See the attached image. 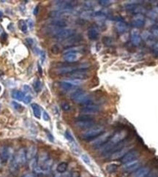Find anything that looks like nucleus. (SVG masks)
Wrapping results in <instances>:
<instances>
[{
	"mask_svg": "<svg viewBox=\"0 0 158 177\" xmlns=\"http://www.w3.org/2000/svg\"><path fill=\"white\" fill-rule=\"evenodd\" d=\"M127 137H128V132L127 130H120L115 132L109 139V141L100 148L101 154L103 155H108L114 147H116L122 141L126 140Z\"/></svg>",
	"mask_w": 158,
	"mask_h": 177,
	"instance_id": "obj_1",
	"label": "nucleus"
},
{
	"mask_svg": "<svg viewBox=\"0 0 158 177\" xmlns=\"http://www.w3.org/2000/svg\"><path fill=\"white\" fill-rule=\"evenodd\" d=\"M70 98L72 101L79 105H89L92 103V99L91 95L87 94L82 89H76L71 94Z\"/></svg>",
	"mask_w": 158,
	"mask_h": 177,
	"instance_id": "obj_2",
	"label": "nucleus"
},
{
	"mask_svg": "<svg viewBox=\"0 0 158 177\" xmlns=\"http://www.w3.org/2000/svg\"><path fill=\"white\" fill-rule=\"evenodd\" d=\"M105 132V127L102 125H94L81 134V138L85 141H93Z\"/></svg>",
	"mask_w": 158,
	"mask_h": 177,
	"instance_id": "obj_3",
	"label": "nucleus"
},
{
	"mask_svg": "<svg viewBox=\"0 0 158 177\" xmlns=\"http://www.w3.org/2000/svg\"><path fill=\"white\" fill-rule=\"evenodd\" d=\"M75 125H76V127L79 128V129L88 130L95 125V121H94L93 118L90 116L89 115L83 114L82 116H78V118H76Z\"/></svg>",
	"mask_w": 158,
	"mask_h": 177,
	"instance_id": "obj_4",
	"label": "nucleus"
},
{
	"mask_svg": "<svg viewBox=\"0 0 158 177\" xmlns=\"http://www.w3.org/2000/svg\"><path fill=\"white\" fill-rule=\"evenodd\" d=\"M112 136L113 135L110 132H103V134L99 136L97 138L92 141V142L91 143V147L94 149H100L103 146H104L109 141V139L111 138Z\"/></svg>",
	"mask_w": 158,
	"mask_h": 177,
	"instance_id": "obj_5",
	"label": "nucleus"
},
{
	"mask_svg": "<svg viewBox=\"0 0 158 177\" xmlns=\"http://www.w3.org/2000/svg\"><path fill=\"white\" fill-rule=\"evenodd\" d=\"M83 40V37L81 35H72L69 38L63 41L62 45L65 48L75 47V46H78L77 45L79 43H81V40Z\"/></svg>",
	"mask_w": 158,
	"mask_h": 177,
	"instance_id": "obj_6",
	"label": "nucleus"
},
{
	"mask_svg": "<svg viewBox=\"0 0 158 177\" xmlns=\"http://www.w3.org/2000/svg\"><path fill=\"white\" fill-rule=\"evenodd\" d=\"M76 34V30L70 28H63L59 30V32L55 35V38L58 40H65L72 35Z\"/></svg>",
	"mask_w": 158,
	"mask_h": 177,
	"instance_id": "obj_7",
	"label": "nucleus"
},
{
	"mask_svg": "<svg viewBox=\"0 0 158 177\" xmlns=\"http://www.w3.org/2000/svg\"><path fill=\"white\" fill-rule=\"evenodd\" d=\"M133 145H127L126 147L122 148V149L117 150V151L113 152V154H111L109 156L110 159L111 160H118V159H122L127 152H129L130 150L133 149Z\"/></svg>",
	"mask_w": 158,
	"mask_h": 177,
	"instance_id": "obj_8",
	"label": "nucleus"
},
{
	"mask_svg": "<svg viewBox=\"0 0 158 177\" xmlns=\"http://www.w3.org/2000/svg\"><path fill=\"white\" fill-rule=\"evenodd\" d=\"M77 4V1H56V7L58 10L69 11Z\"/></svg>",
	"mask_w": 158,
	"mask_h": 177,
	"instance_id": "obj_9",
	"label": "nucleus"
},
{
	"mask_svg": "<svg viewBox=\"0 0 158 177\" xmlns=\"http://www.w3.org/2000/svg\"><path fill=\"white\" fill-rule=\"evenodd\" d=\"M67 76L72 79H77V80L82 81L89 78V74L87 72V70H77L76 71L67 75Z\"/></svg>",
	"mask_w": 158,
	"mask_h": 177,
	"instance_id": "obj_10",
	"label": "nucleus"
},
{
	"mask_svg": "<svg viewBox=\"0 0 158 177\" xmlns=\"http://www.w3.org/2000/svg\"><path fill=\"white\" fill-rule=\"evenodd\" d=\"M145 24H146V19L144 15L141 13L136 14L133 18L131 21V25L136 29H140L144 27Z\"/></svg>",
	"mask_w": 158,
	"mask_h": 177,
	"instance_id": "obj_11",
	"label": "nucleus"
},
{
	"mask_svg": "<svg viewBox=\"0 0 158 177\" xmlns=\"http://www.w3.org/2000/svg\"><path fill=\"white\" fill-rule=\"evenodd\" d=\"M140 152L137 149H132L129 152L125 154V155L123 157L121 160V162L122 163H125L131 162V161H133L135 160H137L138 158V157L140 156Z\"/></svg>",
	"mask_w": 158,
	"mask_h": 177,
	"instance_id": "obj_12",
	"label": "nucleus"
},
{
	"mask_svg": "<svg viewBox=\"0 0 158 177\" xmlns=\"http://www.w3.org/2000/svg\"><path fill=\"white\" fill-rule=\"evenodd\" d=\"M100 110V108L98 105H94V104H89V105H83L81 108V112L85 115L95 114Z\"/></svg>",
	"mask_w": 158,
	"mask_h": 177,
	"instance_id": "obj_13",
	"label": "nucleus"
},
{
	"mask_svg": "<svg viewBox=\"0 0 158 177\" xmlns=\"http://www.w3.org/2000/svg\"><path fill=\"white\" fill-rule=\"evenodd\" d=\"M78 69V66H63V67L57 68L55 70V72L59 76H67Z\"/></svg>",
	"mask_w": 158,
	"mask_h": 177,
	"instance_id": "obj_14",
	"label": "nucleus"
},
{
	"mask_svg": "<svg viewBox=\"0 0 158 177\" xmlns=\"http://www.w3.org/2000/svg\"><path fill=\"white\" fill-rule=\"evenodd\" d=\"M140 165H141V163L139 160H135L131 161V162L125 163V164L123 165L122 169L126 172H134L139 169Z\"/></svg>",
	"mask_w": 158,
	"mask_h": 177,
	"instance_id": "obj_15",
	"label": "nucleus"
},
{
	"mask_svg": "<svg viewBox=\"0 0 158 177\" xmlns=\"http://www.w3.org/2000/svg\"><path fill=\"white\" fill-rule=\"evenodd\" d=\"M116 25H115V29L116 32L119 34H124L128 30L129 26L126 22H125L123 19L119 18V19L116 20Z\"/></svg>",
	"mask_w": 158,
	"mask_h": 177,
	"instance_id": "obj_16",
	"label": "nucleus"
},
{
	"mask_svg": "<svg viewBox=\"0 0 158 177\" xmlns=\"http://www.w3.org/2000/svg\"><path fill=\"white\" fill-rule=\"evenodd\" d=\"M81 56L80 53L76 52H67L65 53L63 56V59L67 63H74L78 61Z\"/></svg>",
	"mask_w": 158,
	"mask_h": 177,
	"instance_id": "obj_17",
	"label": "nucleus"
},
{
	"mask_svg": "<svg viewBox=\"0 0 158 177\" xmlns=\"http://www.w3.org/2000/svg\"><path fill=\"white\" fill-rule=\"evenodd\" d=\"M130 40H131V43L133 44L134 46H138L140 45L142 41V38H141V35H140V34L138 30H134L133 31H131Z\"/></svg>",
	"mask_w": 158,
	"mask_h": 177,
	"instance_id": "obj_18",
	"label": "nucleus"
},
{
	"mask_svg": "<svg viewBox=\"0 0 158 177\" xmlns=\"http://www.w3.org/2000/svg\"><path fill=\"white\" fill-rule=\"evenodd\" d=\"M15 155L19 165H23L26 163L27 158H26V152L24 148H21L18 150V152H17V154H15Z\"/></svg>",
	"mask_w": 158,
	"mask_h": 177,
	"instance_id": "obj_19",
	"label": "nucleus"
},
{
	"mask_svg": "<svg viewBox=\"0 0 158 177\" xmlns=\"http://www.w3.org/2000/svg\"><path fill=\"white\" fill-rule=\"evenodd\" d=\"M141 38L144 39V40L146 42V43L149 44L152 46L154 44L156 43L155 42V37L152 33H151L149 31H144L141 35Z\"/></svg>",
	"mask_w": 158,
	"mask_h": 177,
	"instance_id": "obj_20",
	"label": "nucleus"
},
{
	"mask_svg": "<svg viewBox=\"0 0 158 177\" xmlns=\"http://www.w3.org/2000/svg\"><path fill=\"white\" fill-rule=\"evenodd\" d=\"M150 172L149 167H142L136 170L131 174L130 177H146Z\"/></svg>",
	"mask_w": 158,
	"mask_h": 177,
	"instance_id": "obj_21",
	"label": "nucleus"
},
{
	"mask_svg": "<svg viewBox=\"0 0 158 177\" xmlns=\"http://www.w3.org/2000/svg\"><path fill=\"white\" fill-rule=\"evenodd\" d=\"M99 35H100V32L99 29L96 26H91L88 29L87 31V36L88 38L91 40H96L98 39Z\"/></svg>",
	"mask_w": 158,
	"mask_h": 177,
	"instance_id": "obj_22",
	"label": "nucleus"
},
{
	"mask_svg": "<svg viewBox=\"0 0 158 177\" xmlns=\"http://www.w3.org/2000/svg\"><path fill=\"white\" fill-rule=\"evenodd\" d=\"M50 25L56 26V27L59 29H63L67 25V21L65 19H61V18L54 19L50 22Z\"/></svg>",
	"mask_w": 158,
	"mask_h": 177,
	"instance_id": "obj_23",
	"label": "nucleus"
},
{
	"mask_svg": "<svg viewBox=\"0 0 158 177\" xmlns=\"http://www.w3.org/2000/svg\"><path fill=\"white\" fill-rule=\"evenodd\" d=\"M10 149L7 147H2L0 149V158L2 159V162H7L10 158Z\"/></svg>",
	"mask_w": 158,
	"mask_h": 177,
	"instance_id": "obj_24",
	"label": "nucleus"
},
{
	"mask_svg": "<svg viewBox=\"0 0 158 177\" xmlns=\"http://www.w3.org/2000/svg\"><path fill=\"white\" fill-rule=\"evenodd\" d=\"M37 152V149L36 146L31 145L28 148L27 151H26V158H27L28 160H31L32 159L35 158Z\"/></svg>",
	"mask_w": 158,
	"mask_h": 177,
	"instance_id": "obj_25",
	"label": "nucleus"
},
{
	"mask_svg": "<svg viewBox=\"0 0 158 177\" xmlns=\"http://www.w3.org/2000/svg\"><path fill=\"white\" fill-rule=\"evenodd\" d=\"M139 4L140 2H129V3L125 4L124 9L128 12H135L136 10L139 9Z\"/></svg>",
	"mask_w": 158,
	"mask_h": 177,
	"instance_id": "obj_26",
	"label": "nucleus"
},
{
	"mask_svg": "<svg viewBox=\"0 0 158 177\" xmlns=\"http://www.w3.org/2000/svg\"><path fill=\"white\" fill-rule=\"evenodd\" d=\"M48 154L47 152H40V154H39L38 157V160H37V165L38 166L41 167L44 163H45L46 161L48 160Z\"/></svg>",
	"mask_w": 158,
	"mask_h": 177,
	"instance_id": "obj_27",
	"label": "nucleus"
},
{
	"mask_svg": "<svg viewBox=\"0 0 158 177\" xmlns=\"http://www.w3.org/2000/svg\"><path fill=\"white\" fill-rule=\"evenodd\" d=\"M59 87H60L63 91H65V92H68V91L73 89V88L76 87H74V86H72V84H70V83H68L67 81H66L65 80L60 81V82L59 83Z\"/></svg>",
	"mask_w": 158,
	"mask_h": 177,
	"instance_id": "obj_28",
	"label": "nucleus"
},
{
	"mask_svg": "<svg viewBox=\"0 0 158 177\" xmlns=\"http://www.w3.org/2000/svg\"><path fill=\"white\" fill-rule=\"evenodd\" d=\"M11 94H12V97L13 99L18 101H23L24 97H25V94L19 90H13Z\"/></svg>",
	"mask_w": 158,
	"mask_h": 177,
	"instance_id": "obj_29",
	"label": "nucleus"
},
{
	"mask_svg": "<svg viewBox=\"0 0 158 177\" xmlns=\"http://www.w3.org/2000/svg\"><path fill=\"white\" fill-rule=\"evenodd\" d=\"M31 107H32L33 114H34L35 118H37L38 119H40L41 109H40V106L36 103H33L32 104V105H31Z\"/></svg>",
	"mask_w": 158,
	"mask_h": 177,
	"instance_id": "obj_30",
	"label": "nucleus"
},
{
	"mask_svg": "<svg viewBox=\"0 0 158 177\" xmlns=\"http://www.w3.org/2000/svg\"><path fill=\"white\" fill-rule=\"evenodd\" d=\"M102 42L105 46L111 47V46L114 45V40L113 37L109 36H105L103 37Z\"/></svg>",
	"mask_w": 158,
	"mask_h": 177,
	"instance_id": "obj_31",
	"label": "nucleus"
},
{
	"mask_svg": "<svg viewBox=\"0 0 158 177\" xmlns=\"http://www.w3.org/2000/svg\"><path fill=\"white\" fill-rule=\"evenodd\" d=\"M18 163L16 158H15V155H13L10 161V170L12 172L17 171L18 169Z\"/></svg>",
	"mask_w": 158,
	"mask_h": 177,
	"instance_id": "obj_32",
	"label": "nucleus"
},
{
	"mask_svg": "<svg viewBox=\"0 0 158 177\" xmlns=\"http://www.w3.org/2000/svg\"><path fill=\"white\" fill-rule=\"evenodd\" d=\"M67 167H68V165L67 163H65V162L60 163L58 165H57L56 171L59 174H63V173H65L66 171H67Z\"/></svg>",
	"mask_w": 158,
	"mask_h": 177,
	"instance_id": "obj_33",
	"label": "nucleus"
},
{
	"mask_svg": "<svg viewBox=\"0 0 158 177\" xmlns=\"http://www.w3.org/2000/svg\"><path fill=\"white\" fill-rule=\"evenodd\" d=\"M117 169H118V165L115 164V163H111V164H108L106 167H105V171L109 174L113 173V172L116 171V170Z\"/></svg>",
	"mask_w": 158,
	"mask_h": 177,
	"instance_id": "obj_34",
	"label": "nucleus"
},
{
	"mask_svg": "<svg viewBox=\"0 0 158 177\" xmlns=\"http://www.w3.org/2000/svg\"><path fill=\"white\" fill-rule=\"evenodd\" d=\"M70 149L72 150V152H73L75 154H80V152H81L80 149H79L78 146L76 143V141H73V142L70 143Z\"/></svg>",
	"mask_w": 158,
	"mask_h": 177,
	"instance_id": "obj_35",
	"label": "nucleus"
},
{
	"mask_svg": "<svg viewBox=\"0 0 158 177\" xmlns=\"http://www.w3.org/2000/svg\"><path fill=\"white\" fill-rule=\"evenodd\" d=\"M33 88H34V90L36 92H40L42 88V83L41 81L39 80V79H35L33 82Z\"/></svg>",
	"mask_w": 158,
	"mask_h": 177,
	"instance_id": "obj_36",
	"label": "nucleus"
},
{
	"mask_svg": "<svg viewBox=\"0 0 158 177\" xmlns=\"http://www.w3.org/2000/svg\"><path fill=\"white\" fill-rule=\"evenodd\" d=\"M18 27L20 30H21V32H23L24 33H26L28 30V26L27 24L24 20H20L18 21Z\"/></svg>",
	"mask_w": 158,
	"mask_h": 177,
	"instance_id": "obj_37",
	"label": "nucleus"
},
{
	"mask_svg": "<svg viewBox=\"0 0 158 177\" xmlns=\"http://www.w3.org/2000/svg\"><path fill=\"white\" fill-rule=\"evenodd\" d=\"M94 13L92 12V10H87V11H84L82 13V18L84 19H91V18L94 17Z\"/></svg>",
	"mask_w": 158,
	"mask_h": 177,
	"instance_id": "obj_38",
	"label": "nucleus"
},
{
	"mask_svg": "<svg viewBox=\"0 0 158 177\" xmlns=\"http://www.w3.org/2000/svg\"><path fill=\"white\" fill-rule=\"evenodd\" d=\"M12 105H13V108L18 112H21L22 110L24 109L23 105H21V104H19L18 103H17V102H15V101L12 102Z\"/></svg>",
	"mask_w": 158,
	"mask_h": 177,
	"instance_id": "obj_39",
	"label": "nucleus"
},
{
	"mask_svg": "<svg viewBox=\"0 0 158 177\" xmlns=\"http://www.w3.org/2000/svg\"><path fill=\"white\" fill-rule=\"evenodd\" d=\"M66 81H67L68 83H70V84H72V86H74V87H78V86L81 85V83H82V81H80V80H77V79H68V80H65Z\"/></svg>",
	"mask_w": 158,
	"mask_h": 177,
	"instance_id": "obj_40",
	"label": "nucleus"
},
{
	"mask_svg": "<svg viewBox=\"0 0 158 177\" xmlns=\"http://www.w3.org/2000/svg\"><path fill=\"white\" fill-rule=\"evenodd\" d=\"M65 136L66 139L69 141V143H71V142H73V141H75L73 136H72L71 132H70L69 130H66L65 132Z\"/></svg>",
	"mask_w": 158,
	"mask_h": 177,
	"instance_id": "obj_41",
	"label": "nucleus"
},
{
	"mask_svg": "<svg viewBox=\"0 0 158 177\" xmlns=\"http://www.w3.org/2000/svg\"><path fill=\"white\" fill-rule=\"evenodd\" d=\"M50 51H51L53 54L56 55L60 52V48H59V46L57 44H55V45L52 46L51 48H50Z\"/></svg>",
	"mask_w": 158,
	"mask_h": 177,
	"instance_id": "obj_42",
	"label": "nucleus"
},
{
	"mask_svg": "<svg viewBox=\"0 0 158 177\" xmlns=\"http://www.w3.org/2000/svg\"><path fill=\"white\" fill-rule=\"evenodd\" d=\"M81 160H83V162L86 163L87 165H90L91 164V160H90V158H89V156L86 154H82L81 155Z\"/></svg>",
	"mask_w": 158,
	"mask_h": 177,
	"instance_id": "obj_43",
	"label": "nucleus"
},
{
	"mask_svg": "<svg viewBox=\"0 0 158 177\" xmlns=\"http://www.w3.org/2000/svg\"><path fill=\"white\" fill-rule=\"evenodd\" d=\"M61 109H62L64 111H65V112L69 111V110H70V108H71V107H70V105L68 103H67V102H64V103H61Z\"/></svg>",
	"mask_w": 158,
	"mask_h": 177,
	"instance_id": "obj_44",
	"label": "nucleus"
},
{
	"mask_svg": "<svg viewBox=\"0 0 158 177\" xmlns=\"http://www.w3.org/2000/svg\"><path fill=\"white\" fill-rule=\"evenodd\" d=\"M32 95L27 94H25V97H24V98L23 99V102L25 104H29L31 103V101H32Z\"/></svg>",
	"mask_w": 158,
	"mask_h": 177,
	"instance_id": "obj_45",
	"label": "nucleus"
},
{
	"mask_svg": "<svg viewBox=\"0 0 158 177\" xmlns=\"http://www.w3.org/2000/svg\"><path fill=\"white\" fill-rule=\"evenodd\" d=\"M98 4L103 7H107L111 4V1H108V0H100V1H98Z\"/></svg>",
	"mask_w": 158,
	"mask_h": 177,
	"instance_id": "obj_46",
	"label": "nucleus"
},
{
	"mask_svg": "<svg viewBox=\"0 0 158 177\" xmlns=\"http://www.w3.org/2000/svg\"><path fill=\"white\" fill-rule=\"evenodd\" d=\"M152 53L154 54L155 56H156L157 57H158V43H156L155 44H154L152 46Z\"/></svg>",
	"mask_w": 158,
	"mask_h": 177,
	"instance_id": "obj_47",
	"label": "nucleus"
},
{
	"mask_svg": "<svg viewBox=\"0 0 158 177\" xmlns=\"http://www.w3.org/2000/svg\"><path fill=\"white\" fill-rule=\"evenodd\" d=\"M40 57L41 63L43 64L46 59V54L44 51H40Z\"/></svg>",
	"mask_w": 158,
	"mask_h": 177,
	"instance_id": "obj_48",
	"label": "nucleus"
},
{
	"mask_svg": "<svg viewBox=\"0 0 158 177\" xmlns=\"http://www.w3.org/2000/svg\"><path fill=\"white\" fill-rule=\"evenodd\" d=\"M146 177H158V172L157 171L149 172V174Z\"/></svg>",
	"mask_w": 158,
	"mask_h": 177,
	"instance_id": "obj_49",
	"label": "nucleus"
},
{
	"mask_svg": "<svg viewBox=\"0 0 158 177\" xmlns=\"http://www.w3.org/2000/svg\"><path fill=\"white\" fill-rule=\"evenodd\" d=\"M43 118L44 119V121H48L50 120L49 115H48V114L46 111L43 112Z\"/></svg>",
	"mask_w": 158,
	"mask_h": 177,
	"instance_id": "obj_50",
	"label": "nucleus"
},
{
	"mask_svg": "<svg viewBox=\"0 0 158 177\" xmlns=\"http://www.w3.org/2000/svg\"><path fill=\"white\" fill-rule=\"evenodd\" d=\"M27 24H28V27H29L30 30H32L33 28H34V21H32V19H29L28 21H27Z\"/></svg>",
	"mask_w": 158,
	"mask_h": 177,
	"instance_id": "obj_51",
	"label": "nucleus"
},
{
	"mask_svg": "<svg viewBox=\"0 0 158 177\" xmlns=\"http://www.w3.org/2000/svg\"><path fill=\"white\" fill-rule=\"evenodd\" d=\"M26 42L29 46H32L34 44V40L32 38H26Z\"/></svg>",
	"mask_w": 158,
	"mask_h": 177,
	"instance_id": "obj_52",
	"label": "nucleus"
},
{
	"mask_svg": "<svg viewBox=\"0 0 158 177\" xmlns=\"http://www.w3.org/2000/svg\"><path fill=\"white\" fill-rule=\"evenodd\" d=\"M39 9H40V6L39 5H37L36 7H35L34 9V10H33V15H37V14H38Z\"/></svg>",
	"mask_w": 158,
	"mask_h": 177,
	"instance_id": "obj_53",
	"label": "nucleus"
},
{
	"mask_svg": "<svg viewBox=\"0 0 158 177\" xmlns=\"http://www.w3.org/2000/svg\"><path fill=\"white\" fill-rule=\"evenodd\" d=\"M24 91H25L26 92H27L28 94L29 93H31V92H32V89H31V88L29 87V86H27V85H25V86H24Z\"/></svg>",
	"mask_w": 158,
	"mask_h": 177,
	"instance_id": "obj_54",
	"label": "nucleus"
},
{
	"mask_svg": "<svg viewBox=\"0 0 158 177\" xmlns=\"http://www.w3.org/2000/svg\"><path fill=\"white\" fill-rule=\"evenodd\" d=\"M71 177H80V174L78 171H73L71 174Z\"/></svg>",
	"mask_w": 158,
	"mask_h": 177,
	"instance_id": "obj_55",
	"label": "nucleus"
},
{
	"mask_svg": "<svg viewBox=\"0 0 158 177\" xmlns=\"http://www.w3.org/2000/svg\"><path fill=\"white\" fill-rule=\"evenodd\" d=\"M37 67H38V72H39V74L40 75V76H42V75H43V70H42L41 65H40V64H38V65H37Z\"/></svg>",
	"mask_w": 158,
	"mask_h": 177,
	"instance_id": "obj_56",
	"label": "nucleus"
},
{
	"mask_svg": "<svg viewBox=\"0 0 158 177\" xmlns=\"http://www.w3.org/2000/svg\"><path fill=\"white\" fill-rule=\"evenodd\" d=\"M47 134H48V138H49V140H50V141H52V142H53V141H54V137H53V136H52L51 134L50 133V132H47Z\"/></svg>",
	"mask_w": 158,
	"mask_h": 177,
	"instance_id": "obj_57",
	"label": "nucleus"
},
{
	"mask_svg": "<svg viewBox=\"0 0 158 177\" xmlns=\"http://www.w3.org/2000/svg\"><path fill=\"white\" fill-rule=\"evenodd\" d=\"M1 39H2V42H4V41L6 40V39H7V35L5 34V33H3V34L2 35Z\"/></svg>",
	"mask_w": 158,
	"mask_h": 177,
	"instance_id": "obj_58",
	"label": "nucleus"
},
{
	"mask_svg": "<svg viewBox=\"0 0 158 177\" xmlns=\"http://www.w3.org/2000/svg\"><path fill=\"white\" fill-rule=\"evenodd\" d=\"M23 177H34V174H32V173H28V174H26L25 175H24Z\"/></svg>",
	"mask_w": 158,
	"mask_h": 177,
	"instance_id": "obj_59",
	"label": "nucleus"
},
{
	"mask_svg": "<svg viewBox=\"0 0 158 177\" xmlns=\"http://www.w3.org/2000/svg\"><path fill=\"white\" fill-rule=\"evenodd\" d=\"M2 15H3V13H2V11H0V18H2Z\"/></svg>",
	"mask_w": 158,
	"mask_h": 177,
	"instance_id": "obj_60",
	"label": "nucleus"
},
{
	"mask_svg": "<svg viewBox=\"0 0 158 177\" xmlns=\"http://www.w3.org/2000/svg\"><path fill=\"white\" fill-rule=\"evenodd\" d=\"M2 159H1V158H0V165H1V164H2Z\"/></svg>",
	"mask_w": 158,
	"mask_h": 177,
	"instance_id": "obj_61",
	"label": "nucleus"
},
{
	"mask_svg": "<svg viewBox=\"0 0 158 177\" xmlns=\"http://www.w3.org/2000/svg\"><path fill=\"white\" fill-rule=\"evenodd\" d=\"M0 91H1V87H0Z\"/></svg>",
	"mask_w": 158,
	"mask_h": 177,
	"instance_id": "obj_62",
	"label": "nucleus"
},
{
	"mask_svg": "<svg viewBox=\"0 0 158 177\" xmlns=\"http://www.w3.org/2000/svg\"><path fill=\"white\" fill-rule=\"evenodd\" d=\"M157 7H158V3H157Z\"/></svg>",
	"mask_w": 158,
	"mask_h": 177,
	"instance_id": "obj_63",
	"label": "nucleus"
}]
</instances>
